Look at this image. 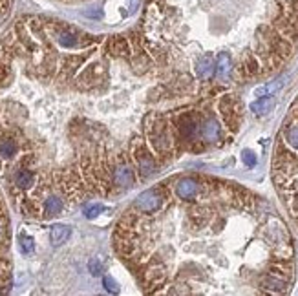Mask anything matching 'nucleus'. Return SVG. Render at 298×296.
Wrapping results in <instances>:
<instances>
[{
    "instance_id": "nucleus-1",
    "label": "nucleus",
    "mask_w": 298,
    "mask_h": 296,
    "mask_svg": "<svg viewBox=\"0 0 298 296\" xmlns=\"http://www.w3.org/2000/svg\"><path fill=\"white\" fill-rule=\"evenodd\" d=\"M241 122L229 84L168 68L137 30L22 17L0 39V181L24 218L121 196Z\"/></svg>"
},
{
    "instance_id": "nucleus-7",
    "label": "nucleus",
    "mask_w": 298,
    "mask_h": 296,
    "mask_svg": "<svg viewBox=\"0 0 298 296\" xmlns=\"http://www.w3.org/2000/svg\"><path fill=\"white\" fill-rule=\"evenodd\" d=\"M243 161H245V165L255 166L256 159H255V156H253V154H251V152H245V156H243Z\"/></svg>"
},
{
    "instance_id": "nucleus-5",
    "label": "nucleus",
    "mask_w": 298,
    "mask_h": 296,
    "mask_svg": "<svg viewBox=\"0 0 298 296\" xmlns=\"http://www.w3.org/2000/svg\"><path fill=\"white\" fill-rule=\"evenodd\" d=\"M272 103H275L272 97H263V99L253 103V105H251V110H253L255 113H265L272 108Z\"/></svg>"
},
{
    "instance_id": "nucleus-2",
    "label": "nucleus",
    "mask_w": 298,
    "mask_h": 296,
    "mask_svg": "<svg viewBox=\"0 0 298 296\" xmlns=\"http://www.w3.org/2000/svg\"><path fill=\"white\" fill-rule=\"evenodd\" d=\"M114 251L146 294H284L294 241L267 200L227 179L174 174L117 219Z\"/></svg>"
},
{
    "instance_id": "nucleus-4",
    "label": "nucleus",
    "mask_w": 298,
    "mask_h": 296,
    "mask_svg": "<svg viewBox=\"0 0 298 296\" xmlns=\"http://www.w3.org/2000/svg\"><path fill=\"white\" fill-rule=\"evenodd\" d=\"M68 238H70V227L61 225V223L52 227V231H49V240H52L53 245H62Z\"/></svg>"
},
{
    "instance_id": "nucleus-3",
    "label": "nucleus",
    "mask_w": 298,
    "mask_h": 296,
    "mask_svg": "<svg viewBox=\"0 0 298 296\" xmlns=\"http://www.w3.org/2000/svg\"><path fill=\"white\" fill-rule=\"evenodd\" d=\"M137 31L172 70L241 84L280 71L298 52V0H145Z\"/></svg>"
},
{
    "instance_id": "nucleus-8",
    "label": "nucleus",
    "mask_w": 298,
    "mask_h": 296,
    "mask_svg": "<svg viewBox=\"0 0 298 296\" xmlns=\"http://www.w3.org/2000/svg\"><path fill=\"white\" fill-rule=\"evenodd\" d=\"M66 2H84V0H66Z\"/></svg>"
},
{
    "instance_id": "nucleus-6",
    "label": "nucleus",
    "mask_w": 298,
    "mask_h": 296,
    "mask_svg": "<svg viewBox=\"0 0 298 296\" xmlns=\"http://www.w3.org/2000/svg\"><path fill=\"white\" fill-rule=\"evenodd\" d=\"M20 249L22 253L30 254L33 251V238H28V236H20Z\"/></svg>"
}]
</instances>
